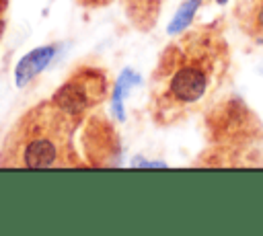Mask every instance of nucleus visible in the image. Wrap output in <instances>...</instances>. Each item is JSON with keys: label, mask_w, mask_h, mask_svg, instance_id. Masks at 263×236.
<instances>
[{"label": "nucleus", "mask_w": 263, "mask_h": 236, "mask_svg": "<svg viewBox=\"0 0 263 236\" xmlns=\"http://www.w3.org/2000/svg\"><path fill=\"white\" fill-rule=\"evenodd\" d=\"M230 70L224 21L193 27L173 39L150 76L148 113L160 127L183 123L203 111Z\"/></svg>", "instance_id": "f257e3e1"}, {"label": "nucleus", "mask_w": 263, "mask_h": 236, "mask_svg": "<svg viewBox=\"0 0 263 236\" xmlns=\"http://www.w3.org/2000/svg\"><path fill=\"white\" fill-rule=\"evenodd\" d=\"M76 125L51 99L33 105L8 129L0 148V168L84 166L74 148Z\"/></svg>", "instance_id": "f03ea898"}, {"label": "nucleus", "mask_w": 263, "mask_h": 236, "mask_svg": "<svg viewBox=\"0 0 263 236\" xmlns=\"http://www.w3.org/2000/svg\"><path fill=\"white\" fill-rule=\"evenodd\" d=\"M205 131L214 146L228 150L253 152L263 142L259 117L238 96H228L208 111Z\"/></svg>", "instance_id": "7ed1b4c3"}, {"label": "nucleus", "mask_w": 263, "mask_h": 236, "mask_svg": "<svg viewBox=\"0 0 263 236\" xmlns=\"http://www.w3.org/2000/svg\"><path fill=\"white\" fill-rule=\"evenodd\" d=\"M111 92L107 70L97 66H78L53 92L51 101L66 111L76 123L84 121L92 109L103 105Z\"/></svg>", "instance_id": "20e7f679"}, {"label": "nucleus", "mask_w": 263, "mask_h": 236, "mask_svg": "<svg viewBox=\"0 0 263 236\" xmlns=\"http://www.w3.org/2000/svg\"><path fill=\"white\" fill-rule=\"evenodd\" d=\"M84 152L88 154L86 164L90 166H111L119 156V137L115 127L105 115H90L84 119Z\"/></svg>", "instance_id": "39448f33"}, {"label": "nucleus", "mask_w": 263, "mask_h": 236, "mask_svg": "<svg viewBox=\"0 0 263 236\" xmlns=\"http://www.w3.org/2000/svg\"><path fill=\"white\" fill-rule=\"evenodd\" d=\"M162 6L164 0H121V10L127 23L140 33H148L156 27Z\"/></svg>", "instance_id": "423d86ee"}, {"label": "nucleus", "mask_w": 263, "mask_h": 236, "mask_svg": "<svg viewBox=\"0 0 263 236\" xmlns=\"http://www.w3.org/2000/svg\"><path fill=\"white\" fill-rule=\"evenodd\" d=\"M55 53V47L53 45H45V47H37L33 49L31 53H27L18 64H16V70H14V80L18 86H27L29 82H33V78H37L45 68L47 64L51 62Z\"/></svg>", "instance_id": "0eeeda50"}, {"label": "nucleus", "mask_w": 263, "mask_h": 236, "mask_svg": "<svg viewBox=\"0 0 263 236\" xmlns=\"http://www.w3.org/2000/svg\"><path fill=\"white\" fill-rule=\"evenodd\" d=\"M242 31L257 41H263V0H242L236 8Z\"/></svg>", "instance_id": "6e6552de"}, {"label": "nucleus", "mask_w": 263, "mask_h": 236, "mask_svg": "<svg viewBox=\"0 0 263 236\" xmlns=\"http://www.w3.org/2000/svg\"><path fill=\"white\" fill-rule=\"evenodd\" d=\"M199 2H201V0H187V2L181 6V10L177 12L175 21L171 23V27H168V33H181V31L187 27V23L193 18V12L197 10Z\"/></svg>", "instance_id": "1a4fd4ad"}, {"label": "nucleus", "mask_w": 263, "mask_h": 236, "mask_svg": "<svg viewBox=\"0 0 263 236\" xmlns=\"http://www.w3.org/2000/svg\"><path fill=\"white\" fill-rule=\"evenodd\" d=\"M8 2H10V0H0V41H2L4 29H6V18H8Z\"/></svg>", "instance_id": "9d476101"}, {"label": "nucleus", "mask_w": 263, "mask_h": 236, "mask_svg": "<svg viewBox=\"0 0 263 236\" xmlns=\"http://www.w3.org/2000/svg\"><path fill=\"white\" fill-rule=\"evenodd\" d=\"M84 8H101V6H107L111 0H78Z\"/></svg>", "instance_id": "9b49d317"}, {"label": "nucleus", "mask_w": 263, "mask_h": 236, "mask_svg": "<svg viewBox=\"0 0 263 236\" xmlns=\"http://www.w3.org/2000/svg\"><path fill=\"white\" fill-rule=\"evenodd\" d=\"M218 2H224V0H218Z\"/></svg>", "instance_id": "f8f14e48"}]
</instances>
